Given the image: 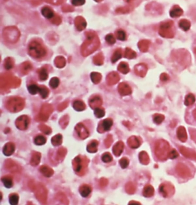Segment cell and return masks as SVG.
Returning a JSON list of instances; mask_svg holds the SVG:
<instances>
[{
    "instance_id": "35",
    "label": "cell",
    "mask_w": 196,
    "mask_h": 205,
    "mask_svg": "<svg viewBox=\"0 0 196 205\" xmlns=\"http://www.w3.org/2000/svg\"><path fill=\"white\" fill-rule=\"evenodd\" d=\"M140 158L141 162L143 163L146 164H148L149 162V158L147 154H146V153L145 152H142L140 154Z\"/></svg>"
},
{
    "instance_id": "24",
    "label": "cell",
    "mask_w": 196,
    "mask_h": 205,
    "mask_svg": "<svg viewBox=\"0 0 196 205\" xmlns=\"http://www.w3.org/2000/svg\"><path fill=\"white\" fill-rule=\"evenodd\" d=\"M118 70L123 74H126L129 71V65L125 62H121L118 67Z\"/></svg>"
},
{
    "instance_id": "29",
    "label": "cell",
    "mask_w": 196,
    "mask_h": 205,
    "mask_svg": "<svg viewBox=\"0 0 196 205\" xmlns=\"http://www.w3.org/2000/svg\"><path fill=\"white\" fill-rule=\"evenodd\" d=\"M2 183L4 186L7 188H10L13 186V181L12 179L10 178L6 177L4 178L1 179Z\"/></svg>"
},
{
    "instance_id": "9",
    "label": "cell",
    "mask_w": 196,
    "mask_h": 205,
    "mask_svg": "<svg viewBox=\"0 0 196 205\" xmlns=\"http://www.w3.org/2000/svg\"><path fill=\"white\" fill-rule=\"evenodd\" d=\"M180 151L182 154L186 158L196 161V153L195 152L183 146L180 148Z\"/></svg>"
},
{
    "instance_id": "8",
    "label": "cell",
    "mask_w": 196,
    "mask_h": 205,
    "mask_svg": "<svg viewBox=\"0 0 196 205\" xmlns=\"http://www.w3.org/2000/svg\"><path fill=\"white\" fill-rule=\"evenodd\" d=\"M118 90L120 95L123 96L130 95L132 93L131 87L128 84L124 83L119 84L118 86Z\"/></svg>"
},
{
    "instance_id": "7",
    "label": "cell",
    "mask_w": 196,
    "mask_h": 205,
    "mask_svg": "<svg viewBox=\"0 0 196 205\" xmlns=\"http://www.w3.org/2000/svg\"><path fill=\"white\" fill-rule=\"evenodd\" d=\"M103 101L102 98L98 96H95L92 97L89 101L90 106L91 108L94 109L100 107Z\"/></svg>"
},
{
    "instance_id": "1",
    "label": "cell",
    "mask_w": 196,
    "mask_h": 205,
    "mask_svg": "<svg viewBox=\"0 0 196 205\" xmlns=\"http://www.w3.org/2000/svg\"><path fill=\"white\" fill-rule=\"evenodd\" d=\"M170 145L168 142L164 139L157 141L155 145V154L158 159L161 160H165L168 158L170 152Z\"/></svg>"
},
{
    "instance_id": "33",
    "label": "cell",
    "mask_w": 196,
    "mask_h": 205,
    "mask_svg": "<svg viewBox=\"0 0 196 205\" xmlns=\"http://www.w3.org/2000/svg\"><path fill=\"white\" fill-rule=\"evenodd\" d=\"M46 142V139L44 136L39 135L37 136L34 139V143L38 145H41L44 144Z\"/></svg>"
},
{
    "instance_id": "23",
    "label": "cell",
    "mask_w": 196,
    "mask_h": 205,
    "mask_svg": "<svg viewBox=\"0 0 196 205\" xmlns=\"http://www.w3.org/2000/svg\"><path fill=\"white\" fill-rule=\"evenodd\" d=\"M98 144V142L96 140L92 141L87 146V150L90 153H96L97 151Z\"/></svg>"
},
{
    "instance_id": "38",
    "label": "cell",
    "mask_w": 196,
    "mask_h": 205,
    "mask_svg": "<svg viewBox=\"0 0 196 205\" xmlns=\"http://www.w3.org/2000/svg\"><path fill=\"white\" fill-rule=\"evenodd\" d=\"M122 58V54L120 51H117L113 54L112 58V62L113 63L116 62L118 60Z\"/></svg>"
},
{
    "instance_id": "39",
    "label": "cell",
    "mask_w": 196,
    "mask_h": 205,
    "mask_svg": "<svg viewBox=\"0 0 196 205\" xmlns=\"http://www.w3.org/2000/svg\"><path fill=\"white\" fill-rule=\"evenodd\" d=\"M178 153L175 149H172L170 151L169 153L168 158L170 159H176L178 156Z\"/></svg>"
},
{
    "instance_id": "36",
    "label": "cell",
    "mask_w": 196,
    "mask_h": 205,
    "mask_svg": "<svg viewBox=\"0 0 196 205\" xmlns=\"http://www.w3.org/2000/svg\"><path fill=\"white\" fill-rule=\"evenodd\" d=\"M102 161L105 163L110 162H111L113 159L111 155L108 153L103 154L102 156Z\"/></svg>"
},
{
    "instance_id": "21",
    "label": "cell",
    "mask_w": 196,
    "mask_h": 205,
    "mask_svg": "<svg viewBox=\"0 0 196 205\" xmlns=\"http://www.w3.org/2000/svg\"><path fill=\"white\" fill-rule=\"evenodd\" d=\"M155 190L151 185L145 186L143 191V195L145 197H150L154 195Z\"/></svg>"
},
{
    "instance_id": "37",
    "label": "cell",
    "mask_w": 196,
    "mask_h": 205,
    "mask_svg": "<svg viewBox=\"0 0 196 205\" xmlns=\"http://www.w3.org/2000/svg\"><path fill=\"white\" fill-rule=\"evenodd\" d=\"M116 36L118 40H125L126 34L124 31L119 30L117 32Z\"/></svg>"
},
{
    "instance_id": "32",
    "label": "cell",
    "mask_w": 196,
    "mask_h": 205,
    "mask_svg": "<svg viewBox=\"0 0 196 205\" xmlns=\"http://www.w3.org/2000/svg\"><path fill=\"white\" fill-rule=\"evenodd\" d=\"M19 200L18 195L16 194H13L10 197L9 202L11 205H16L18 204Z\"/></svg>"
},
{
    "instance_id": "11",
    "label": "cell",
    "mask_w": 196,
    "mask_h": 205,
    "mask_svg": "<svg viewBox=\"0 0 196 205\" xmlns=\"http://www.w3.org/2000/svg\"><path fill=\"white\" fill-rule=\"evenodd\" d=\"M177 137L181 142H184L187 139V135L185 128L183 126H180L177 131Z\"/></svg>"
},
{
    "instance_id": "4",
    "label": "cell",
    "mask_w": 196,
    "mask_h": 205,
    "mask_svg": "<svg viewBox=\"0 0 196 205\" xmlns=\"http://www.w3.org/2000/svg\"><path fill=\"white\" fill-rule=\"evenodd\" d=\"M159 191L164 197H169L174 194L175 188L172 184L164 183L160 185Z\"/></svg>"
},
{
    "instance_id": "45",
    "label": "cell",
    "mask_w": 196,
    "mask_h": 205,
    "mask_svg": "<svg viewBox=\"0 0 196 205\" xmlns=\"http://www.w3.org/2000/svg\"><path fill=\"white\" fill-rule=\"evenodd\" d=\"M112 142V138L111 136H108L105 140V145L109 147Z\"/></svg>"
},
{
    "instance_id": "12",
    "label": "cell",
    "mask_w": 196,
    "mask_h": 205,
    "mask_svg": "<svg viewBox=\"0 0 196 205\" xmlns=\"http://www.w3.org/2000/svg\"><path fill=\"white\" fill-rule=\"evenodd\" d=\"M119 80V75L116 72H112L107 77V83L109 85H114L116 84Z\"/></svg>"
},
{
    "instance_id": "20",
    "label": "cell",
    "mask_w": 196,
    "mask_h": 205,
    "mask_svg": "<svg viewBox=\"0 0 196 205\" xmlns=\"http://www.w3.org/2000/svg\"><path fill=\"white\" fill-rule=\"evenodd\" d=\"M73 107L76 111H82L86 109V105L81 100H76L74 103Z\"/></svg>"
},
{
    "instance_id": "6",
    "label": "cell",
    "mask_w": 196,
    "mask_h": 205,
    "mask_svg": "<svg viewBox=\"0 0 196 205\" xmlns=\"http://www.w3.org/2000/svg\"><path fill=\"white\" fill-rule=\"evenodd\" d=\"M113 120L111 119H105L100 123L97 130L100 133L109 131L113 125Z\"/></svg>"
},
{
    "instance_id": "30",
    "label": "cell",
    "mask_w": 196,
    "mask_h": 205,
    "mask_svg": "<svg viewBox=\"0 0 196 205\" xmlns=\"http://www.w3.org/2000/svg\"><path fill=\"white\" fill-rule=\"evenodd\" d=\"M60 80L57 77H53L50 79L49 84L51 88L55 89L57 88L60 84Z\"/></svg>"
},
{
    "instance_id": "25",
    "label": "cell",
    "mask_w": 196,
    "mask_h": 205,
    "mask_svg": "<svg viewBox=\"0 0 196 205\" xmlns=\"http://www.w3.org/2000/svg\"><path fill=\"white\" fill-rule=\"evenodd\" d=\"M91 76L92 82L96 84L100 83L102 79L101 75L97 72H93L91 73Z\"/></svg>"
},
{
    "instance_id": "14",
    "label": "cell",
    "mask_w": 196,
    "mask_h": 205,
    "mask_svg": "<svg viewBox=\"0 0 196 205\" xmlns=\"http://www.w3.org/2000/svg\"><path fill=\"white\" fill-rule=\"evenodd\" d=\"M135 70L137 75L141 77H143L146 74L147 68L146 65L144 64H140L135 66Z\"/></svg>"
},
{
    "instance_id": "44",
    "label": "cell",
    "mask_w": 196,
    "mask_h": 205,
    "mask_svg": "<svg viewBox=\"0 0 196 205\" xmlns=\"http://www.w3.org/2000/svg\"><path fill=\"white\" fill-rule=\"evenodd\" d=\"M96 57L94 60V63L96 65L100 66L103 63V59L101 57Z\"/></svg>"
},
{
    "instance_id": "3",
    "label": "cell",
    "mask_w": 196,
    "mask_h": 205,
    "mask_svg": "<svg viewBox=\"0 0 196 205\" xmlns=\"http://www.w3.org/2000/svg\"><path fill=\"white\" fill-rule=\"evenodd\" d=\"M24 102L21 98L13 97L7 101L6 107L10 111L17 112L20 111L24 107Z\"/></svg>"
},
{
    "instance_id": "46",
    "label": "cell",
    "mask_w": 196,
    "mask_h": 205,
    "mask_svg": "<svg viewBox=\"0 0 196 205\" xmlns=\"http://www.w3.org/2000/svg\"><path fill=\"white\" fill-rule=\"evenodd\" d=\"M193 52L194 53L195 56L196 58V43L194 47H193Z\"/></svg>"
},
{
    "instance_id": "28",
    "label": "cell",
    "mask_w": 196,
    "mask_h": 205,
    "mask_svg": "<svg viewBox=\"0 0 196 205\" xmlns=\"http://www.w3.org/2000/svg\"><path fill=\"white\" fill-rule=\"evenodd\" d=\"M94 114L96 117L101 118L103 117L105 115V111L104 109L100 107L95 109Z\"/></svg>"
},
{
    "instance_id": "41",
    "label": "cell",
    "mask_w": 196,
    "mask_h": 205,
    "mask_svg": "<svg viewBox=\"0 0 196 205\" xmlns=\"http://www.w3.org/2000/svg\"><path fill=\"white\" fill-rule=\"evenodd\" d=\"M119 164H120L121 166L123 169H125L129 165V160L127 158H123L120 160V161H119Z\"/></svg>"
},
{
    "instance_id": "2",
    "label": "cell",
    "mask_w": 196,
    "mask_h": 205,
    "mask_svg": "<svg viewBox=\"0 0 196 205\" xmlns=\"http://www.w3.org/2000/svg\"><path fill=\"white\" fill-rule=\"evenodd\" d=\"M159 34L163 38H173L175 34L174 22L168 20L163 22L160 26Z\"/></svg>"
},
{
    "instance_id": "18",
    "label": "cell",
    "mask_w": 196,
    "mask_h": 205,
    "mask_svg": "<svg viewBox=\"0 0 196 205\" xmlns=\"http://www.w3.org/2000/svg\"><path fill=\"white\" fill-rule=\"evenodd\" d=\"M128 142L129 147L132 148H138L141 144L140 140L135 136L131 137L128 140Z\"/></svg>"
},
{
    "instance_id": "27",
    "label": "cell",
    "mask_w": 196,
    "mask_h": 205,
    "mask_svg": "<svg viewBox=\"0 0 196 205\" xmlns=\"http://www.w3.org/2000/svg\"><path fill=\"white\" fill-rule=\"evenodd\" d=\"M28 91L31 94L34 95L39 92V87L35 84H32L28 87Z\"/></svg>"
},
{
    "instance_id": "17",
    "label": "cell",
    "mask_w": 196,
    "mask_h": 205,
    "mask_svg": "<svg viewBox=\"0 0 196 205\" xmlns=\"http://www.w3.org/2000/svg\"><path fill=\"white\" fill-rule=\"evenodd\" d=\"M41 13L43 16L48 19H51L55 15L52 10L47 7H44L42 8Z\"/></svg>"
},
{
    "instance_id": "31",
    "label": "cell",
    "mask_w": 196,
    "mask_h": 205,
    "mask_svg": "<svg viewBox=\"0 0 196 205\" xmlns=\"http://www.w3.org/2000/svg\"><path fill=\"white\" fill-rule=\"evenodd\" d=\"M39 93L42 98L45 99L48 97L49 94V90L46 88L44 86L39 87Z\"/></svg>"
},
{
    "instance_id": "43",
    "label": "cell",
    "mask_w": 196,
    "mask_h": 205,
    "mask_svg": "<svg viewBox=\"0 0 196 205\" xmlns=\"http://www.w3.org/2000/svg\"><path fill=\"white\" fill-rule=\"evenodd\" d=\"M170 79V77L168 74L167 73H162L160 76V79L162 82H166L168 81Z\"/></svg>"
},
{
    "instance_id": "47",
    "label": "cell",
    "mask_w": 196,
    "mask_h": 205,
    "mask_svg": "<svg viewBox=\"0 0 196 205\" xmlns=\"http://www.w3.org/2000/svg\"><path fill=\"white\" fill-rule=\"evenodd\" d=\"M193 116H194L195 119V120H196V109H195L194 111H193Z\"/></svg>"
},
{
    "instance_id": "26",
    "label": "cell",
    "mask_w": 196,
    "mask_h": 205,
    "mask_svg": "<svg viewBox=\"0 0 196 205\" xmlns=\"http://www.w3.org/2000/svg\"><path fill=\"white\" fill-rule=\"evenodd\" d=\"M165 116L161 114H157L154 115L153 120L154 122L157 125H159L162 123L164 120Z\"/></svg>"
},
{
    "instance_id": "5",
    "label": "cell",
    "mask_w": 196,
    "mask_h": 205,
    "mask_svg": "<svg viewBox=\"0 0 196 205\" xmlns=\"http://www.w3.org/2000/svg\"><path fill=\"white\" fill-rule=\"evenodd\" d=\"M177 174L181 177L187 179L190 176V171L188 167L183 164H178L176 168Z\"/></svg>"
},
{
    "instance_id": "15",
    "label": "cell",
    "mask_w": 196,
    "mask_h": 205,
    "mask_svg": "<svg viewBox=\"0 0 196 205\" xmlns=\"http://www.w3.org/2000/svg\"><path fill=\"white\" fill-rule=\"evenodd\" d=\"M178 26L183 31H187L190 29L191 23L188 20L182 19L178 22Z\"/></svg>"
},
{
    "instance_id": "34",
    "label": "cell",
    "mask_w": 196,
    "mask_h": 205,
    "mask_svg": "<svg viewBox=\"0 0 196 205\" xmlns=\"http://www.w3.org/2000/svg\"><path fill=\"white\" fill-rule=\"evenodd\" d=\"M48 74L47 71L46 69L43 68L39 72V79L41 80L44 81L47 79L48 78Z\"/></svg>"
},
{
    "instance_id": "42",
    "label": "cell",
    "mask_w": 196,
    "mask_h": 205,
    "mask_svg": "<svg viewBox=\"0 0 196 205\" xmlns=\"http://www.w3.org/2000/svg\"><path fill=\"white\" fill-rule=\"evenodd\" d=\"M85 1H71V3L72 5L75 6H79L83 5L85 3Z\"/></svg>"
},
{
    "instance_id": "19",
    "label": "cell",
    "mask_w": 196,
    "mask_h": 205,
    "mask_svg": "<svg viewBox=\"0 0 196 205\" xmlns=\"http://www.w3.org/2000/svg\"><path fill=\"white\" fill-rule=\"evenodd\" d=\"M196 101V98L195 96L192 93L188 94L185 98L184 104L186 106H190L193 105Z\"/></svg>"
},
{
    "instance_id": "13",
    "label": "cell",
    "mask_w": 196,
    "mask_h": 205,
    "mask_svg": "<svg viewBox=\"0 0 196 205\" xmlns=\"http://www.w3.org/2000/svg\"><path fill=\"white\" fill-rule=\"evenodd\" d=\"M77 130L79 136L82 139L86 138L89 135L88 130L82 124H79L77 125Z\"/></svg>"
},
{
    "instance_id": "16",
    "label": "cell",
    "mask_w": 196,
    "mask_h": 205,
    "mask_svg": "<svg viewBox=\"0 0 196 205\" xmlns=\"http://www.w3.org/2000/svg\"><path fill=\"white\" fill-rule=\"evenodd\" d=\"M124 147V144L122 142H117L113 147V153L117 156H119L122 153Z\"/></svg>"
},
{
    "instance_id": "40",
    "label": "cell",
    "mask_w": 196,
    "mask_h": 205,
    "mask_svg": "<svg viewBox=\"0 0 196 205\" xmlns=\"http://www.w3.org/2000/svg\"><path fill=\"white\" fill-rule=\"evenodd\" d=\"M105 40L110 45H113L115 43V39L113 36L111 34H108L105 37Z\"/></svg>"
},
{
    "instance_id": "22",
    "label": "cell",
    "mask_w": 196,
    "mask_h": 205,
    "mask_svg": "<svg viewBox=\"0 0 196 205\" xmlns=\"http://www.w3.org/2000/svg\"><path fill=\"white\" fill-rule=\"evenodd\" d=\"M92 189L91 187L88 185H84L82 187L80 191V193L82 197H87L91 194Z\"/></svg>"
},
{
    "instance_id": "10",
    "label": "cell",
    "mask_w": 196,
    "mask_h": 205,
    "mask_svg": "<svg viewBox=\"0 0 196 205\" xmlns=\"http://www.w3.org/2000/svg\"><path fill=\"white\" fill-rule=\"evenodd\" d=\"M183 11L181 7L177 5L174 6L170 10V17L172 18H178L183 15Z\"/></svg>"
}]
</instances>
